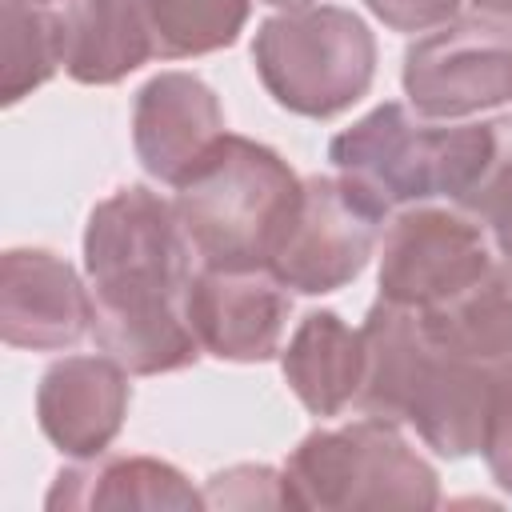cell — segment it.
Returning a JSON list of instances; mask_svg holds the SVG:
<instances>
[{
    "label": "cell",
    "mask_w": 512,
    "mask_h": 512,
    "mask_svg": "<svg viewBox=\"0 0 512 512\" xmlns=\"http://www.w3.org/2000/svg\"><path fill=\"white\" fill-rule=\"evenodd\" d=\"M300 176L280 152L224 132L220 144L176 184V216L200 264L268 268L300 200Z\"/></svg>",
    "instance_id": "277c9868"
},
{
    "label": "cell",
    "mask_w": 512,
    "mask_h": 512,
    "mask_svg": "<svg viewBox=\"0 0 512 512\" xmlns=\"http://www.w3.org/2000/svg\"><path fill=\"white\" fill-rule=\"evenodd\" d=\"M364 380L356 408L364 416L412 428L436 456L464 460L480 452L484 412L496 364L448 352L428 340L416 316L400 304L376 300L360 324Z\"/></svg>",
    "instance_id": "7a4b0ae2"
},
{
    "label": "cell",
    "mask_w": 512,
    "mask_h": 512,
    "mask_svg": "<svg viewBox=\"0 0 512 512\" xmlns=\"http://www.w3.org/2000/svg\"><path fill=\"white\" fill-rule=\"evenodd\" d=\"M492 240L500 264L512 272V116L492 120V152L468 192L456 200Z\"/></svg>",
    "instance_id": "d6986e66"
},
{
    "label": "cell",
    "mask_w": 512,
    "mask_h": 512,
    "mask_svg": "<svg viewBox=\"0 0 512 512\" xmlns=\"http://www.w3.org/2000/svg\"><path fill=\"white\" fill-rule=\"evenodd\" d=\"M492 152V124L428 120L412 104L384 100L328 140V160L384 212L448 200L456 204Z\"/></svg>",
    "instance_id": "3957f363"
},
{
    "label": "cell",
    "mask_w": 512,
    "mask_h": 512,
    "mask_svg": "<svg viewBox=\"0 0 512 512\" xmlns=\"http://www.w3.org/2000/svg\"><path fill=\"white\" fill-rule=\"evenodd\" d=\"M488 232L456 204L400 208L380 236V300L436 312L500 272Z\"/></svg>",
    "instance_id": "52a82bcc"
},
{
    "label": "cell",
    "mask_w": 512,
    "mask_h": 512,
    "mask_svg": "<svg viewBox=\"0 0 512 512\" xmlns=\"http://www.w3.org/2000/svg\"><path fill=\"white\" fill-rule=\"evenodd\" d=\"M252 64L280 108L332 120L372 88L376 36L356 12L336 4L292 8L256 28Z\"/></svg>",
    "instance_id": "8992f818"
},
{
    "label": "cell",
    "mask_w": 512,
    "mask_h": 512,
    "mask_svg": "<svg viewBox=\"0 0 512 512\" xmlns=\"http://www.w3.org/2000/svg\"><path fill=\"white\" fill-rule=\"evenodd\" d=\"M264 4H272V8H280V12H292V8H312L316 0H264Z\"/></svg>",
    "instance_id": "cb8c5ba5"
},
{
    "label": "cell",
    "mask_w": 512,
    "mask_h": 512,
    "mask_svg": "<svg viewBox=\"0 0 512 512\" xmlns=\"http://www.w3.org/2000/svg\"><path fill=\"white\" fill-rule=\"evenodd\" d=\"M280 368L312 416H340L356 404L364 380V336L336 312L316 308L296 324L288 348H280Z\"/></svg>",
    "instance_id": "9a60e30c"
},
{
    "label": "cell",
    "mask_w": 512,
    "mask_h": 512,
    "mask_svg": "<svg viewBox=\"0 0 512 512\" xmlns=\"http://www.w3.org/2000/svg\"><path fill=\"white\" fill-rule=\"evenodd\" d=\"M224 136L220 96L192 72H160L132 100V148L160 184H180Z\"/></svg>",
    "instance_id": "7c38bea8"
},
{
    "label": "cell",
    "mask_w": 512,
    "mask_h": 512,
    "mask_svg": "<svg viewBox=\"0 0 512 512\" xmlns=\"http://www.w3.org/2000/svg\"><path fill=\"white\" fill-rule=\"evenodd\" d=\"M156 60L208 56L228 44L248 24V0H144Z\"/></svg>",
    "instance_id": "ac0fdd59"
},
{
    "label": "cell",
    "mask_w": 512,
    "mask_h": 512,
    "mask_svg": "<svg viewBox=\"0 0 512 512\" xmlns=\"http://www.w3.org/2000/svg\"><path fill=\"white\" fill-rule=\"evenodd\" d=\"M472 8L480 16H492V20H508L512 24V0H472Z\"/></svg>",
    "instance_id": "603a6c76"
},
{
    "label": "cell",
    "mask_w": 512,
    "mask_h": 512,
    "mask_svg": "<svg viewBox=\"0 0 512 512\" xmlns=\"http://www.w3.org/2000/svg\"><path fill=\"white\" fill-rule=\"evenodd\" d=\"M204 504L208 508H256V504L280 508V504H288L284 472H276L268 464H236L208 480Z\"/></svg>",
    "instance_id": "44dd1931"
},
{
    "label": "cell",
    "mask_w": 512,
    "mask_h": 512,
    "mask_svg": "<svg viewBox=\"0 0 512 512\" xmlns=\"http://www.w3.org/2000/svg\"><path fill=\"white\" fill-rule=\"evenodd\" d=\"M284 492L296 508H436L440 476L408 444L400 424L364 416L308 432L284 460Z\"/></svg>",
    "instance_id": "5b68a950"
},
{
    "label": "cell",
    "mask_w": 512,
    "mask_h": 512,
    "mask_svg": "<svg viewBox=\"0 0 512 512\" xmlns=\"http://www.w3.org/2000/svg\"><path fill=\"white\" fill-rule=\"evenodd\" d=\"M32 4H72V0H32Z\"/></svg>",
    "instance_id": "d4e9b609"
},
{
    "label": "cell",
    "mask_w": 512,
    "mask_h": 512,
    "mask_svg": "<svg viewBox=\"0 0 512 512\" xmlns=\"http://www.w3.org/2000/svg\"><path fill=\"white\" fill-rule=\"evenodd\" d=\"M0 100L20 104L28 92L48 84L68 56V4H0Z\"/></svg>",
    "instance_id": "e0dca14e"
},
{
    "label": "cell",
    "mask_w": 512,
    "mask_h": 512,
    "mask_svg": "<svg viewBox=\"0 0 512 512\" xmlns=\"http://www.w3.org/2000/svg\"><path fill=\"white\" fill-rule=\"evenodd\" d=\"M128 376L132 372L108 352L56 360L36 388V420L48 444L72 460H92L108 452L132 404Z\"/></svg>",
    "instance_id": "4fadbf2b"
},
{
    "label": "cell",
    "mask_w": 512,
    "mask_h": 512,
    "mask_svg": "<svg viewBox=\"0 0 512 512\" xmlns=\"http://www.w3.org/2000/svg\"><path fill=\"white\" fill-rule=\"evenodd\" d=\"M48 508L88 512V508H204V492L188 476L152 456H92L64 468L48 496Z\"/></svg>",
    "instance_id": "5bb4252c"
},
{
    "label": "cell",
    "mask_w": 512,
    "mask_h": 512,
    "mask_svg": "<svg viewBox=\"0 0 512 512\" xmlns=\"http://www.w3.org/2000/svg\"><path fill=\"white\" fill-rule=\"evenodd\" d=\"M156 60L144 0H72L64 72L76 84H116Z\"/></svg>",
    "instance_id": "2e32d148"
},
{
    "label": "cell",
    "mask_w": 512,
    "mask_h": 512,
    "mask_svg": "<svg viewBox=\"0 0 512 512\" xmlns=\"http://www.w3.org/2000/svg\"><path fill=\"white\" fill-rule=\"evenodd\" d=\"M288 312L292 288L260 264H200L188 288V320L200 348L228 364H264L280 356Z\"/></svg>",
    "instance_id": "30bf717a"
},
{
    "label": "cell",
    "mask_w": 512,
    "mask_h": 512,
    "mask_svg": "<svg viewBox=\"0 0 512 512\" xmlns=\"http://www.w3.org/2000/svg\"><path fill=\"white\" fill-rule=\"evenodd\" d=\"M368 12L392 32H432L456 20L460 0H364Z\"/></svg>",
    "instance_id": "7402d4cb"
},
{
    "label": "cell",
    "mask_w": 512,
    "mask_h": 512,
    "mask_svg": "<svg viewBox=\"0 0 512 512\" xmlns=\"http://www.w3.org/2000/svg\"><path fill=\"white\" fill-rule=\"evenodd\" d=\"M480 456L492 472V480L512 496V352L492 372L488 412H484V436Z\"/></svg>",
    "instance_id": "ffe728a7"
},
{
    "label": "cell",
    "mask_w": 512,
    "mask_h": 512,
    "mask_svg": "<svg viewBox=\"0 0 512 512\" xmlns=\"http://www.w3.org/2000/svg\"><path fill=\"white\" fill-rule=\"evenodd\" d=\"M92 316V288L56 252L8 248L0 256V336L8 348L64 352L92 332Z\"/></svg>",
    "instance_id": "8fae6325"
},
{
    "label": "cell",
    "mask_w": 512,
    "mask_h": 512,
    "mask_svg": "<svg viewBox=\"0 0 512 512\" xmlns=\"http://www.w3.org/2000/svg\"><path fill=\"white\" fill-rule=\"evenodd\" d=\"M196 268V248L172 200L144 184L116 188L100 200L84 228L96 348L132 376L192 368L204 356L188 320Z\"/></svg>",
    "instance_id": "6da1fadb"
},
{
    "label": "cell",
    "mask_w": 512,
    "mask_h": 512,
    "mask_svg": "<svg viewBox=\"0 0 512 512\" xmlns=\"http://www.w3.org/2000/svg\"><path fill=\"white\" fill-rule=\"evenodd\" d=\"M384 224L388 212L348 176H308L268 268L292 292L328 296L368 268Z\"/></svg>",
    "instance_id": "ba28073f"
},
{
    "label": "cell",
    "mask_w": 512,
    "mask_h": 512,
    "mask_svg": "<svg viewBox=\"0 0 512 512\" xmlns=\"http://www.w3.org/2000/svg\"><path fill=\"white\" fill-rule=\"evenodd\" d=\"M404 96L428 120H464L512 100V24L456 16L404 52Z\"/></svg>",
    "instance_id": "9c48e42d"
}]
</instances>
